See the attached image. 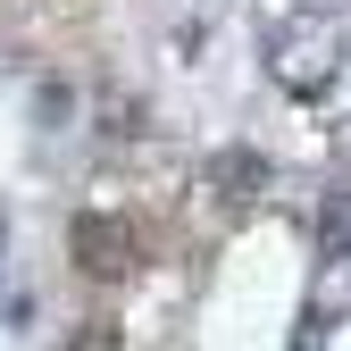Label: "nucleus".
<instances>
[{
    "instance_id": "nucleus-3",
    "label": "nucleus",
    "mask_w": 351,
    "mask_h": 351,
    "mask_svg": "<svg viewBox=\"0 0 351 351\" xmlns=\"http://www.w3.org/2000/svg\"><path fill=\"white\" fill-rule=\"evenodd\" d=\"M201 184L226 193V201H259V193H268V159H259V151H209Z\"/></svg>"
},
{
    "instance_id": "nucleus-1",
    "label": "nucleus",
    "mask_w": 351,
    "mask_h": 351,
    "mask_svg": "<svg viewBox=\"0 0 351 351\" xmlns=\"http://www.w3.org/2000/svg\"><path fill=\"white\" fill-rule=\"evenodd\" d=\"M268 67L285 93H318V84L343 67V25L335 17H285L268 34Z\"/></svg>"
},
{
    "instance_id": "nucleus-4",
    "label": "nucleus",
    "mask_w": 351,
    "mask_h": 351,
    "mask_svg": "<svg viewBox=\"0 0 351 351\" xmlns=\"http://www.w3.org/2000/svg\"><path fill=\"white\" fill-rule=\"evenodd\" d=\"M101 109H109V125H101V134H117V143H125V134H143V125H134V101H125V93H109Z\"/></svg>"
},
{
    "instance_id": "nucleus-5",
    "label": "nucleus",
    "mask_w": 351,
    "mask_h": 351,
    "mask_svg": "<svg viewBox=\"0 0 351 351\" xmlns=\"http://www.w3.org/2000/svg\"><path fill=\"white\" fill-rule=\"evenodd\" d=\"M0 251H9V209H0Z\"/></svg>"
},
{
    "instance_id": "nucleus-2",
    "label": "nucleus",
    "mask_w": 351,
    "mask_h": 351,
    "mask_svg": "<svg viewBox=\"0 0 351 351\" xmlns=\"http://www.w3.org/2000/svg\"><path fill=\"white\" fill-rule=\"evenodd\" d=\"M67 251H75V268L84 276H125V268H134V226H125V217H75V226H67Z\"/></svg>"
}]
</instances>
